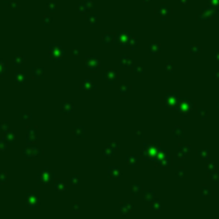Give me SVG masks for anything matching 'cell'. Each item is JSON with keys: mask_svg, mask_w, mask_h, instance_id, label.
<instances>
[{"mask_svg": "<svg viewBox=\"0 0 219 219\" xmlns=\"http://www.w3.org/2000/svg\"><path fill=\"white\" fill-rule=\"evenodd\" d=\"M88 10H89V8L85 5L84 1L79 4V12H81V13H85V12H88Z\"/></svg>", "mask_w": 219, "mask_h": 219, "instance_id": "obj_9", "label": "cell"}, {"mask_svg": "<svg viewBox=\"0 0 219 219\" xmlns=\"http://www.w3.org/2000/svg\"><path fill=\"white\" fill-rule=\"evenodd\" d=\"M188 1H190V0H179V3H181V4H187Z\"/></svg>", "mask_w": 219, "mask_h": 219, "instance_id": "obj_14", "label": "cell"}, {"mask_svg": "<svg viewBox=\"0 0 219 219\" xmlns=\"http://www.w3.org/2000/svg\"><path fill=\"white\" fill-rule=\"evenodd\" d=\"M150 50H151V53H159L160 52V44L159 43H152L150 45Z\"/></svg>", "mask_w": 219, "mask_h": 219, "instance_id": "obj_5", "label": "cell"}, {"mask_svg": "<svg viewBox=\"0 0 219 219\" xmlns=\"http://www.w3.org/2000/svg\"><path fill=\"white\" fill-rule=\"evenodd\" d=\"M191 52H192L193 54L200 53V52H201V46L198 45V44H193L192 46H191Z\"/></svg>", "mask_w": 219, "mask_h": 219, "instance_id": "obj_7", "label": "cell"}, {"mask_svg": "<svg viewBox=\"0 0 219 219\" xmlns=\"http://www.w3.org/2000/svg\"><path fill=\"white\" fill-rule=\"evenodd\" d=\"M202 12H204V13L208 15L209 19H212V18H214L219 13V9H217V8H214L212 5H209V7H205L204 9H202Z\"/></svg>", "mask_w": 219, "mask_h": 219, "instance_id": "obj_3", "label": "cell"}, {"mask_svg": "<svg viewBox=\"0 0 219 219\" xmlns=\"http://www.w3.org/2000/svg\"><path fill=\"white\" fill-rule=\"evenodd\" d=\"M143 1H150V0H143Z\"/></svg>", "mask_w": 219, "mask_h": 219, "instance_id": "obj_15", "label": "cell"}, {"mask_svg": "<svg viewBox=\"0 0 219 219\" xmlns=\"http://www.w3.org/2000/svg\"><path fill=\"white\" fill-rule=\"evenodd\" d=\"M214 56L217 57V60H219V50H215V52H214Z\"/></svg>", "mask_w": 219, "mask_h": 219, "instance_id": "obj_13", "label": "cell"}, {"mask_svg": "<svg viewBox=\"0 0 219 219\" xmlns=\"http://www.w3.org/2000/svg\"><path fill=\"white\" fill-rule=\"evenodd\" d=\"M197 19H198V21H208V19H209V17H208V15H206V14L204 13V12L201 10L200 13L197 14Z\"/></svg>", "mask_w": 219, "mask_h": 219, "instance_id": "obj_8", "label": "cell"}, {"mask_svg": "<svg viewBox=\"0 0 219 219\" xmlns=\"http://www.w3.org/2000/svg\"><path fill=\"white\" fill-rule=\"evenodd\" d=\"M129 45H130L132 48H135V46H137V39L135 37H132V40H130V43H129Z\"/></svg>", "mask_w": 219, "mask_h": 219, "instance_id": "obj_12", "label": "cell"}, {"mask_svg": "<svg viewBox=\"0 0 219 219\" xmlns=\"http://www.w3.org/2000/svg\"><path fill=\"white\" fill-rule=\"evenodd\" d=\"M84 4L89 8V9H92V8H94V7H96V3L93 1V0H84Z\"/></svg>", "mask_w": 219, "mask_h": 219, "instance_id": "obj_10", "label": "cell"}, {"mask_svg": "<svg viewBox=\"0 0 219 219\" xmlns=\"http://www.w3.org/2000/svg\"><path fill=\"white\" fill-rule=\"evenodd\" d=\"M115 40V34L113 32H104L102 35V41L103 43H112Z\"/></svg>", "mask_w": 219, "mask_h": 219, "instance_id": "obj_4", "label": "cell"}, {"mask_svg": "<svg viewBox=\"0 0 219 219\" xmlns=\"http://www.w3.org/2000/svg\"><path fill=\"white\" fill-rule=\"evenodd\" d=\"M87 21L90 23V25H94V23H97V21H98V17H97L96 14H88Z\"/></svg>", "mask_w": 219, "mask_h": 219, "instance_id": "obj_6", "label": "cell"}, {"mask_svg": "<svg viewBox=\"0 0 219 219\" xmlns=\"http://www.w3.org/2000/svg\"><path fill=\"white\" fill-rule=\"evenodd\" d=\"M171 10H173V9H171V7H170V5H168V4L162 3V4H160V5H159L157 8H156V10H155V12H156V14H157L160 18H162V19H164V18H166L168 15H170V14H171Z\"/></svg>", "mask_w": 219, "mask_h": 219, "instance_id": "obj_1", "label": "cell"}, {"mask_svg": "<svg viewBox=\"0 0 219 219\" xmlns=\"http://www.w3.org/2000/svg\"><path fill=\"white\" fill-rule=\"evenodd\" d=\"M209 5H212L214 8L219 9V0H209Z\"/></svg>", "mask_w": 219, "mask_h": 219, "instance_id": "obj_11", "label": "cell"}, {"mask_svg": "<svg viewBox=\"0 0 219 219\" xmlns=\"http://www.w3.org/2000/svg\"><path fill=\"white\" fill-rule=\"evenodd\" d=\"M116 40L120 45H129V43L132 40V36L129 32H126V31H120V32L116 35Z\"/></svg>", "mask_w": 219, "mask_h": 219, "instance_id": "obj_2", "label": "cell"}]
</instances>
